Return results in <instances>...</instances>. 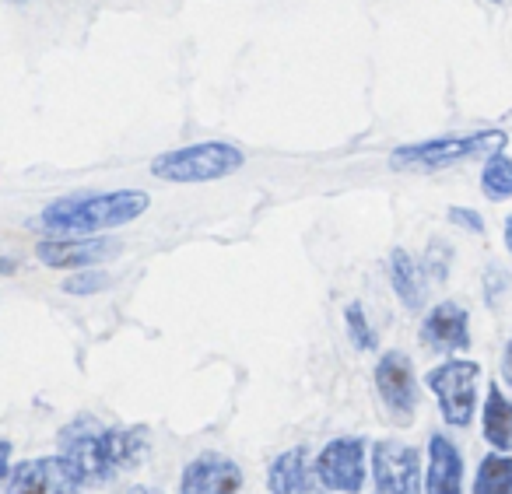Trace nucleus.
<instances>
[{"instance_id":"1","label":"nucleus","mask_w":512,"mask_h":494,"mask_svg":"<svg viewBox=\"0 0 512 494\" xmlns=\"http://www.w3.org/2000/svg\"><path fill=\"white\" fill-rule=\"evenodd\" d=\"M144 452H148V428H102L81 417L60 435V456L71 459L85 484H106L123 470H134Z\"/></svg>"},{"instance_id":"2","label":"nucleus","mask_w":512,"mask_h":494,"mask_svg":"<svg viewBox=\"0 0 512 494\" xmlns=\"http://www.w3.org/2000/svg\"><path fill=\"white\" fill-rule=\"evenodd\" d=\"M151 197L144 190H113V193H78V197H64L46 204L43 225L50 232H74V235H92L106 232V228H120L137 221L148 211Z\"/></svg>"},{"instance_id":"3","label":"nucleus","mask_w":512,"mask_h":494,"mask_svg":"<svg viewBox=\"0 0 512 494\" xmlns=\"http://www.w3.org/2000/svg\"><path fill=\"white\" fill-rule=\"evenodd\" d=\"M246 165V155H242L235 144L225 141H204V144H190V148L179 151H165L151 162V172L155 179H165V183H211V179H225L232 172H239Z\"/></svg>"},{"instance_id":"4","label":"nucleus","mask_w":512,"mask_h":494,"mask_svg":"<svg viewBox=\"0 0 512 494\" xmlns=\"http://www.w3.org/2000/svg\"><path fill=\"white\" fill-rule=\"evenodd\" d=\"M509 144L505 130H474L460 137H435L425 144H404L390 155V165L397 169H446V165L467 162L477 155H498Z\"/></svg>"},{"instance_id":"5","label":"nucleus","mask_w":512,"mask_h":494,"mask_svg":"<svg viewBox=\"0 0 512 494\" xmlns=\"http://www.w3.org/2000/svg\"><path fill=\"white\" fill-rule=\"evenodd\" d=\"M477 379H481V365L467 358H449L425 375V386L432 389L435 400H439L442 421L453 424V428H467V424L474 421Z\"/></svg>"},{"instance_id":"6","label":"nucleus","mask_w":512,"mask_h":494,"mask_svg":"<svg viewBox=\"0 0 512 494\" xmlns=\"http://www.w3.org/2000/svg\"><path fill=\"white\" fill-rule=\"evenodd\" d=\"M372 484L376 494H421V452L397 438L372 445Z\"/></svg>"},{"instance_id":"7","label":"nucleus","mask_w":512,"mask_h":494,"mask_svg":"<svg viewBox=\"0 0 512 494\" xmlns=\"http://www.w3.org/2000/svg\"><path fill=\"white\" fill-rule=\"evenodd\" d=\"M316 470L330 491L358 494L365 487V438H330L316 456Z\"/></svg>"},{"instance_id":"8","label":"nucleus","mask_w":512,"mask_h":494,"mask_svg":"<svg viewBox=\"0 0 512 494\" xmlns=\"http://www.w3.org/2000/svg\"><path fill=\"white\" fill-rule=\"evenodd\" d=\"M376 393L383 407L397 424H411L414 410H418V379H414V365L407 354L390 351L379 358L376 365Z\"/></svg>"},{"instance_id":"9","label":"nucleus","mask_w":512,"mask_h":494,"mask_svg":"<svg viewBox=\"0 0 512 494\" xmlns=\"http://www.w3.org/2000/svg\"><path fill=\"white\" fill-rule=\"evenodd\" d=\"M81 484L85 480L67 456H39L18 466L4 487L8 494H78Z\"/></svg>"},{"instance_id":"10","label":"nucleus","mask_w":512,"mask_h":494,"mask_svg":"<svg viewBox=\"0 0 512 494\" xmlns=\"http://www.w3.org/2000/svg\"><path fill=\"white\" fill-rule=\"evenodd\" d=\"M120 253V242L102 235H50L39 242V260L53 270H81Z\"/></svg>"},{"instance_id":"11","label":"nucleus","mask_w":512,"mask_h":494,"mask_svg":"<svg viewBox=\"0 0 512 494\" xmlns=\"http://www.w3.org/2000/svg\"><path fill=\"white\" fill-rule=\"evenodd\" d=\"M330 487L323 484L316 459L309 449L295 445V449L281 452L267 470V494H327Z\"/></svg>"},{"instance_id":"12","label":"nucleus","mask_w":512,"mask_h":494,"mask_svg":"<svg viewBox=\"0 0 512 494\" xmlns=\"http://www.w3.org/2000/svg\"><path fill=\"white\" fill-rule=\"evenodd\" d=\"M421 344L435 354H456L470 347V316L460 302H439L421 319Z\"/></svg>"},{"instance_id":"13","label":"nucleus","mask_w":512,"mask_h":494,"mask_svg":"<svg viewBox=\"0 0 512 494\" xmlns=\"http://www.w3.org/2000/svg\"><path fill=\"white\" fill-rule=\"evenodd\" d=\"M242 470L235 459L218 456V452H204V456L190 459L179 480V494H239Z\"/></svg>"},{"instance_id":"14","label":"nucleus","mask_w":512,"mask_h":494,"mask_svg":"<svg viewBox=\"0 0 512 494\" xmlns=\"http://www.w3.org/2000/svg\"><path fill=\"white\" fill-rule=\"evenodd\" d=\"M425 494H463V459L446 435L428 438Z\"/></svg>"},{"instance_id":"15","label":"nucleus","mask_w":512,"mask_h":494,"mask_svg":"<svg viewBox=\"0 0 512 494\" xmlns=\"http://www.w3.org/2000/svg\"><path fill=\"white\" fill-rule=\"evenodd\" d=\"M481 431L495 452H509L512 449V400L502 393L498 382L488 386V400H484V414H481Z\"/></svg>"},{"instance_id":"16","label":"nucleus","mask_w":512,"mask_h":494,"mask_svg":"<svg viewBox=\"0 0 512 494\" xmlns=\"http://www.w3.org/2000/svg\"><path fill=\"white\" fill-rule=\"evenodd\" d=\"M421 270L414 263V256L407 249H393L390 253V284L400 298H404L407 309H418L421 305Z\"/></svg>"},{"instance_id":"17","label":"nucleus","mask_w":512,"mask_h":494,"mask_svg":"<svg viewBox=\"0 0 512 494\" xmlns=\"http://www.w3.org/2000/svg\"><path fill=\"white\" fill-rule=\"evenodd\" d=\"M474 494H512V456L509 452H488L477 466Z\"/></svg>"},{"instance_id":"18","label":"nucleus","mask_w":512,"mask_h":494,"mask_svg":"<svg viewBox=\"0 0 512 494\" xmlns=\"http://www.w3.org/2000/svg\"><path fill=\"white\" fill-rule=\"evenodd\" d=\"M481 190L488 200H509L512 197V158L505 151L491 155L484 162V172H481Z\"/></svg>"},{"instance_id":"19","label":"nucleus","mask_w":512,"mask_h":494,"mask_svg":"<svg viewBox=\"0 0 512 494\" xmlns=\"http://www.w3.org/2000/svg\"><path fill=\"white\" fill-rule=\"evenodd\" d=\"M344 323H348L351 344H355L358 351H376V333H372L362 305H348V309H344Z\"/></svg>"},{"instance_id":"20","label":"nucleus","mask_w":512,"mask_h":494,"mask_svg":"<svg viewBox=\"0 0 512 494\" xmlns=\"http://www.w3.org/2000/svg\"><path fill=\"white\" fill-rule=\"evenodd\" d=\"M106 284H109L106 274H88V270H81V274L67 277L64 291H67V295H95V291H102Z\"/></svg>"},{"instance_id":"21","label":"nucleus","mask_w":512,"mask_h":494,"mask_svg":"<svg viewBox=\"0 0 512 494\" xmlns=\"http://www.w3.org/2000/svg\"><path fill=\"white\" fill-rule=\"evenodd\" d=\"M449 221H456V225L470 228V232H484V221L477 218L474 211H467V207H449Z\"/></svg>"},{"instance_id":"22","label":"nucleus","mask_w":512,"mask_h":494,"mask_svg":"<svg viewBox=\"0 0 512 494\" xmlns=\"http://www.w3.org/2000/svg\"><path fill=\"white\" fill-rule=\"evenodd\" d=\"M502 375H505V382L512 386V340L505 344V354H502Z\"/></svg>"},{"instance_id":"23","label":"nucleus","mask_w":512,"mask_h":494,"mask_svg":"<svg viewBox=\"0 0 512 494\" xmlns=\"http://www.w3.org/2000/svg\"><path fill=\"white\" fill-rule=\"evenodd\" d=\"M505 246H509V253H512V214L505 218Z\"/></svg>"},{"instance_id":"24","label":"nucleus","mask_w":512,"mask_h":494,"mask_svg":"<svg viewBox=\"0 0 512 494\" xmlns=\"http://www.w3.org/2000/svg\"><path fill=\"white\" fill-rule=\"evenodd\" d=\"M130 494H162V491H151V487H137V491H130Z\"/></svg>"},{"instance_id":"25","label":"nucleus","mask_w":512,"mask_h":494,"mask_svg":"<svg viewBox=\"0 0 512 494\" xmlns=\"http://www.w3.org/2000/svg\"><path fill=\"white\" fill-rule=\"evenodd\" d=\"M495 4H498V0H495Z\"/></svg>"}]
</instances>
